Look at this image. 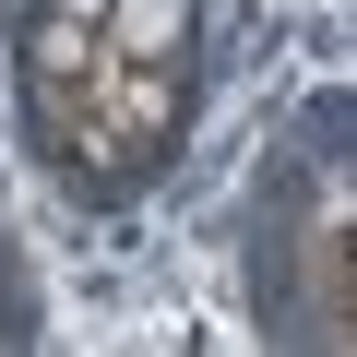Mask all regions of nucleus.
I'll return each mask as SVG.
<instances>
[{"label":"nucleus","mask_w":357,"mask_h":357,"mask_svg":"<svg viewBox=\"0 0 357 357\" xmlns=\"http://www.w3.org/2000/svg\"><path fill=\"white\" fill-rule=\"evenodd\" d=\"M13 84H24V143L60 191L84 203H131L119 167H107V131H96V84H107V36L96 24H60V13H24L13 36Z\"/></svg>","instance_id":"obj_1"},{"label":"nucleus","mask_w":357,"mask_h":357,"mask_svg":"<svg viewBox=\"0 0 357 357\" xmlns=\"http://www.w3.org/2000/svg\"><path fill=\"white\" fill-rule=\"evenodd\" d=\"M191 107H203V60H107V84H96V131H107V167H119L131 203L178 167Z\"/></svg>","instance_id":"obj_2"},{"label":"nucleus","mask_w":357,"mask_h":357,"mask_svg":"<svg viewBox=\"0 0 357 357\" xmlns=\"http://www.w3.org/2000/svg\"><path fill=\"white\" fill-rule=\"evenodd\" d=\"M107 60H203V0H107Z\"/></svg>","instance_id":"obj_3"},{"label":"nucleus","mask_w":357,"mask_h":357,"mask_svg":"<svg viewBox=\"0 0 357 357\" xmlns=\"http://www.w3.org/2000/svg\"><path fill=\"white\" fill-rule=\"evenodd\" d=\"M0 345H36V286H24L13 250H0Z\"/></svg>","instance_id":"obj_4"},{"label":"nucleus","mask_w":357,"mask_h":357,"mask_svg":"<svg viewBox=\"0 0 357 357\" xmlns=\"http://www.w3.org/2000/svg\"><path fill=\"white\" fill-rule=\"evenodd\" d=\"M24 13H60V24H96L107 36V0H24Z\"/></svg>","instance_id":"obj_5"}]
</instances>
